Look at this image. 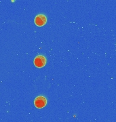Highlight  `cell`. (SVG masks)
I'll list each match as a JSON object with an SVG mask.
<instances>
[{
	"mask_svg": "<svg viewBox=\"0 0 116 122\" xmlns=\"http://www.w3.org/2000/svg\"><path fill=\"white\" fill-rule=\"evenodd\" d=\"M34 105L37 109H42L47 105V99L45 96H37L34 100Z\"/></svg>",
	"mask_w": 116,
	"mask_h": 122,
	"instance_id": "6da1fadb",
	"label": "cell"
},
{
	"mask_svg": "<svg viewBox=\"0 0 116 122\" xmlns=\"http://www.w3.org/2000/svg\"><path fill=\"white\" fill-rule=\"evenodd\" d=\"M33 63L37 68H42L46 64V58L42 55H38L35 58Z\"/></svg>",
	"mask_w": 116,
	"mask_h": 122,
	"instance_id": "7a4b0ae2",
	"label": "cell"
},
{
	"mask_svg": "<svg viewBox=\"0 0 116 122\" xmlns=\"http://www.w3.org/2000/svg\"><path fill=\"white\" fill-rule=\"evenodd\" d=\"M47 22V18L44 14H38L35 18V24L37 26H44Z\"/></svg>",
	"mask_w": 116,
	"mask_h": 122,
	"instance_id": "3957f363",
	"label": "cell"
}]
</instances>
